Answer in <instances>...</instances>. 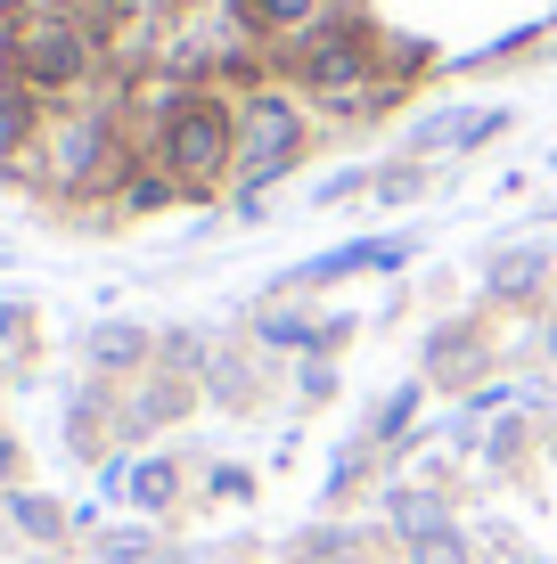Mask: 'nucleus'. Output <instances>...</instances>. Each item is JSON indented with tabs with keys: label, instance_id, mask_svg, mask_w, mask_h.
I'll list each match as a JSON object with an SVG mask.
<instances>
[{
	"label": "nucleus",
	"instance_id": "f257e3e1",
	"mask_svg": "<svg viewBox=\"0 0 557 564\" xmlns=\"http://www.w3.org/2000/svg\"><path fill=\"white\" fill-rule=\"evenodd\" d=\"M9 66H17V83H25L33 99L83 90L90 66H99V33L74 17V0H25V17H17V33H9Z\"/></svg>",
	"mask_w": 557,
	"mask_h": 564
},
{
	"label": "nucleus",
	"instance_id": "f03ea898",
	"mask_svg": "<svg viewBox=\"0 0 557 564\" xmlns=\"http://www.w3.org/2000/svg\"><path fill=\"white\" fill-rule=\"evenodd\" d=\"M164 172L181 188H214L229 164H238V115H229L222 99H181L164 115Z\"/></svg>",
	"mask_w": 557,
	"mask_h": 564
},
{
	"label": "nucleus",
	"instance_id": "7ed1b4c3",
	"mask_svg": "<svg viewBox=\"0 0 557 564\" xmlns=\"http://www.w3.org/2000/svg\"><path fill=\"white\" fill-rule=\"evenodd\" d=\"M303 115H296V99H279V90H255V99H238V164H246V181H279L287 164L303 155Z\"/></svg>",
	"mask_w": 557,
	"mask_h": 564
},
{
	"label": "nucleus",
	"instance_id": "20e7f679",
	"mask_svg": "<svg viewBox=\"0 0 557 564\" xmlns=\"http://www.w3.org/2000/svg\"><path fill=\"white\" fill-rule=\"evenodd\" d=\"M320 9H329V0H238V17L255 33H312Z\"/></svg>",
	"mask_w": 557,
	"mask_h": 564
},
{
	"label": "nucleus",
	"instance_id": "39448f33",
	"mask_svg": "<svg viewBox=\"0 0 557 564\" xmlns=\"http://www.w3.org/2000/svg\"><path fill=\"white\" fill-rule=\"evenodd\" d=\"M394 523H401L410 540H443V508H435L427 491H401V499H394Z\"/></svg>",
	"mask_w": 557,
	"mask_h": 564
},
{
	"label": "nucleus",
	"instance_id": "423d86ee",
	"mask_svg": "<svg viewBox=\"0 0 557 564\" xmlns=\"http://www.w3.org/2000/svg\"><path fill=\"white\" fill-rule=\"evenodd\" d=\"M172 197H181V181L157 172V181H131V188H124V213H157V205H172Z\"/></svg>",
	"mask_w": 557,
	"mask_h": 564
},
{
	"label": "nucleus",
	"instance_id": "0eeeda50",
	"mask_svg": "<svg viewBox=\"0 0 557 564\" xmlns=\"http://www.w3.org/2000/svg\"><path fill=\"white\" fill-rule=\"evenodd\" d=\"M17 523H25V532H50V540H57V508H50V499H17Z\"/></svg>",
	"mask_w": 557,
	"mask_h": 564
},
{
	"label": "nucleus",
	"instance_id": "6e6552de",
	"mask_svg": "<svg viewBox=\"0 0 557 564\" xmlns=\"http://www.w3.org/2000/svg\"><path fill=\"white\" fill-rule=\"evenodd\" d=\"M140 499H148V508H164V499H172V466H140Z\"/></svg>",
	"mask_w": 557,
	"mask_h": 564
},
{
	"label": "nucleus",
	"instance_id": "1a4fd4ad",
	"mask_svg": "<svg viewBox=\"0 0 557 564\" xmlns=\"http://www.w3.org/2000/svg\"><path fill=\"white\" fill-rule=\"evenodd\" d=\"M418 564H468V549L443 532V540H418Z\"/></svg>",
	"mask_w": 557,
	"mask_h": 564
},
{
	"label": "nucleus",
	"instance_id": "9d476101",
	"mask_svg": "<svg viewBox=\"0 0 557 564\" xmlns=\"http://www.w3.org/2000/svg\"><path fill=\"white\" fill-rule=\"evenodd\" d=\"M9 466H17V451H9V442H0V475H9Z\"/></svg>",
	"mask_w": 557,
	"mask_h": 564
}]
</instances>
